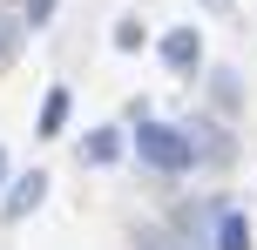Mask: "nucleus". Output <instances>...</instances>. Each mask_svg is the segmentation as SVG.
Masks as SVG:
<instances>
[{"mask_svg":"<svg viewBox=\"0 0 257 250\" xmlns=\"http://www.w3.org/2000/svg\"><path fill=\"white\" fill-rule=\"evenodd\" d=\"M48 183H54L48 169H27V176H14V183L0 189V216H7V223H27V216H34L41 203H48Z\"/></svg>","mask_w":257,"mask_h":250,"instance_id":"2","label":"nucleus"},{"mask_svg":"<svg viewBox=\"0 0 257 250\" xmlns=\"http://www.w3.org/2000/svg\"><path fill=\"white\" fill-rule=\"evenodd\" d=\"M190 162H230V135H217V122H183Z\"/></svg>","mask_w":257,"mask_h":250,"instance_id":"4","label":"nucleus"},{"mask_svg":"<svg viewBox=\"0 0 257 250\" xmlns=\"http://www.w3.org/2000/svg\"><path fill=\"white\" fill-rule=\"evenodd\" d=\"M122 149H128V142H122V129H88L75 156H81V162H95V169H108V162H115Z\"/></svg>","mask_w":257,"mask_h":250,"instance_id":"6","label":"nucleus"},{"mask_svg":"<svg viewBox=\"0 0 257 250\" xmlns=\"http://www.w3.org/2000/svg\"><path fill=\"white\" fill-rule=\"evenodd\" d=\"M54 21V0H21V27H48Z\"/></svg>","mask_w":257,"mask_h":250,"instance_id":"9","label":"nucleus"},{"mask_svg":"<svg viewBox=\"0 0 257 250\" xmlns=\"http://www.w3.org/2000/svg\"><path fill=\"white\" fill-rule=\"evenodd\" d=\"M156 48H163V61L176 68V75H196V68H203V34H196V27H169Z\"/></svg>","mask_w":257,"mask_h":250,"instance_id":"3","label":"nucleus"},{"mask_svg":"<svg viewBox=\"0 0 257 250\" xmlns=\"http://www.w3.org/2000/svg\"><path fill=\"white\" fill-rule=\"evenodd\" d=\"M128 149H136L142 169H163V176H190V142H183V122H149L142 115L136 129H128Z\"/></svg>","mask_w":257,"mask_h":250,"instance_id":"1","label":"nucleus"},{"mask_svg":"<svg viewBox=\"0 0 257 250\" xmlns=\"http://www.w3.org/2000/svg\"><path fill=\"white\" fill-rule=\"evenodd\" d=\"M196 7H223V0H196Z\"/></svg>","mask_w":257,"mask_h":250,"instance_id":"13","label":"nucleus"},{"mask_svg":"<svg viewBox=\"0 0 257 250\" xmlns=\"http://www.w3.org/2000/svg\"><path fill=\"white\" fill-rule=\"evenodd\" d=\"M14 48H21V21H7V14H0V68L14 61Z\"/></svg>","mask_w":257,"mask_h":250,"instance_id":"10","label":"nucleus"},{"mask_svg":"<svg viewBox=\"0 0 257 250\" xmlns=\"http://www.w3.org/2000/svg\"><path fill=\"white\" fill-rule=\"evenodd\" d=\"M68 115H75V95H68V88H48V95H41V115H34V135H41V142L68 135Z\"/></svg>","mask_w":257,"mask_h":250,"instance_id":"5","label":"nucleus"},{"mask_svg":"<svg viewBox=\"0 0 257 250\" xmlns=\"http://www.w3.org/2000/svg\"><path fill=\"white\" fill-rule=\"evenodd\" d=\"M115 48H122V54L142 48V27H136V21H115Z\"/></svg>","mask_w":257,"mask_h":250,"instance_id":"11","label":"nucleus"},{"mask_svg":"<svg viewBox=\"0 0 257 250\" xmlns=\"http://www.w3.org/2000/svg\"><path fill=\"white\" fill-rule=\"evenodd\" d=\"M14 183V169H7V149H0V189H7Z\"/></svg>","mask_w":257,"mask_h":250,"instance_id":"12","label":"nucleus"},{"mask_svg":"<svg viewBox=\"0 0 257 250\" xmlns=\"http://www.w3.org/2000/svg\"><path fill=\"white\" fill-rule=\"evenodd\" d=\"M136 250H190V243L169 237V230H136Z\"/></svg>","mask_w":257,"mask_h":250,"instance_id":"8","label":"nucleus"},{"mask_svg":"<svg viewBox=\"0 0 257 250\" xmlns=\"http://www.w3.org/2000/svg\"><path fill=\"white\" fill-rule=\"evenodd\" d=\"M210 237H217V250H250V216L244 210H217V230Z\"/></svg>","mask_w":257,"mask_h":250,"instance_id":"7","label":"nucleus"}]
</instances>
